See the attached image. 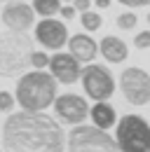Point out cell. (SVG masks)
<instances>
[{
  "instance_id": "1",
  "label": "cell",
  "mask_w": 150,
  "mask_h": 152,
  "mask_svg": "<svg viewBox=\"0 0 150 152\" xmlns=\"http://www.w3.org/2000/svg\"><path fill=\"white\" fill-rule=\"evenodd\" d=\"M2 152H66V133L45 110L10 113L2 124Z\"/></svg>"
},
{
  "instance_id": "2",
  "label": "cell",
  "mask_w": 150,
  "mask_h": 152,
  "mask_svg": "<svg viewBox=\"0 0 150 152\" xmlns=\"http://www.w3.org/2000/svg\"><path fill=\"white\" fill-rule=\"evenodd\" d=\"M56 98V80L45 70H33V73H21L17 82L14 101L21 110L28 113H42L47 110Z\"/></svg>"
},
{
  "instance_id": "3",
  "label": "cell",
  "mask_w": 150,
  "mask_h": 152,
  "mask_svg": "<svg viewBox=\"0 0 150 152\" xmlns=\"http://www.w3.org/2000/svg\"><path fill=\"white\" fill-rule=\"evenodd\" d=\"M33 40L21 31L0 33V77H17L31 68Z\"/></svg>"
},
{
  "instance_id": "4",
  "label": "cell",
  "mask_w": 150,
  "mask_h": 152,
  "mask_svg": "<svg viewBox=\"0 0 150 152\" xmlns=\"http://www.w3.org/2000/svg\"><path fill=\"white\" fill-rule=\"evenodd\" d=\"M115 124V143L120 152H150V124L141 115H124Z\"/></svg>"
},
{
  "instance_id": "5",
  "label": "cell",
  "mask_w": 150,
  "mask_h": 152,
  "mask_svg": "<svg viewBox=\"0 0 150 152\" xmlns=\"http://www.w3.org/2000/svg\"><path fill=\"white\" fill-rule=\"evenodd\" d=\"M68 152H120L110 133L94 124H75L66 138Z\"/></svg>"
},
{
  "instance_id": "6",
  "label": "cell",
  "mask_w": 150,
  "mask_h": 152,
  "mask_svg": "<svg viewBox=\"0 0 150 152\" xmlns=\"http://www.w3.org/2000/svg\"><path fill=\"white\" fill-rule=\"evenodd\" d=\"M80 80H82V89L92 101H108L115 94V80L112 73L101 66V63H87L80 70Z\"/></svg>"
},
{
  "instance_id": "7",
  "label": "cell",
  "mask_w": 150,
  "mask_h": 152,
  "mask_svg": "<svg viewBox=\"0 0 150 152\" xmlns=\"http://www.w3.org/2000/svg\"><path fill=\"white\" fill-rule=\"evenodd\" d=\"M120 89L124 101L141 108V105H148L150 103V73L138 68V66H131L124 68L120 73Z\"/></svg>"
},
{
  "instance_id": "8",
  "label": "cell",
  "mask_w": 150,
  "mask_h": 152,
  "mask_svg": "<svg viewBox=\"0 0 150 152\" xmlns=\"http://www.w3.org/2000/svg\"><path fill=\"white\" fill-rule=\"evenodd\" d=\"M54 119L66 124V126H75V124H85V119L89 117V105L82 96L77 94H56L54 98Z\"/></svg>"
},
{
  "instance_id": "9",
  "label": "cell",
  "mask_w": 150,
  "mask_h": 152,
  "mask_svg": "<svg viewBox=\"0 0 150 152\" xmlns=\"http://www.w3.org/2000/svg\"><path fill=\"white\" fill-rule=\"evenodd\" d=\"M35 40L45 47V49H54L61 52V47L68 40V28L63 21H56L52 17H45L42 21H38L35 26Z\"/></svg>"
},
{
  "instance_id": "10",
  "label": "cell",
  "mask_w": 150,
  "mask_h": 152,
  "mask_svg": "<svg viewBox=\"0 0 150 152\" xmlns=\"http://www.w3.org/2000/svg\"><path fill=\"white\" fill-rule=\"evenodd\" d=\"M0 19L2 23L10 28V31H21L26 33L28 28H33V21H35V12L28 2H17V0H10L5 2L2 12H0Z\"/></svg>"
},
{
  "instance_id": "11",
  "label": "cell",
  "mask_w": 150,
  "mask_h": 152,
  "mask_svg": "<svg viewBox=\"0 0 150 152\" xmlns=\"http://www.w3.org/2000/svg\"><path fill=\"white\" fill-rule=\"evenodd\" d=\"M49 75L56 80V84H75L80 80V61L73 58L68 52H56L49 56Z\"/></svg>"
},
{
  "instance_id": "12",
  "label": "cell",
  "mask_w": 150,
  "mask_h": 152,
  "mask_svg": "<svg viewBox=\"0 0 150 152\" xmlns=\"http://www.w3.org/2000/svg\"><path fill=\"white\" fill-rule=\"evenodd\" d=\"M66 45H68V54L73 58H77L80 63H92L96 54H99V45H96V40H92L87 33H75L71 38L66 40Z\"/></svg>"
},
{
  "instance_id": "13",
  "label": "cell",
  "mask_w": 150,
  "mask_h": 152,
  "mask_svg": "<svg viewBox=\"0 0 150 152\" xmlns=\"http://www.w3.org/2000/svg\"><path fill=\"white\" fill-rule=\"evenodd\" d=\"M99 52H101V56L106 58L108 63H122L124 58L129 56L127 42L122 38H117V35H106L101 40V45H99Z\"/></svg>"
},
{
  "instance_id": "14",
  "label": "cell",
  "mask_w": 150,
  "mask_h": 152,
  "mask_svg": "<svg viewBox=\"0 0 150 152\" xmlns=\"http://www.w3.org/2000/svg\"><path fill=\"white\" fill-rule=\"evenodd\" d=\"M89 117H92L94 126H99V129L108 131L112 124L117 122V110L112 108L108 101H96V103H94V108H89Z\"/></svg>"
},
{
  "instance_id": "15",
  "label": "cell",
  "mask_w": 150,
  "mask_h": 152,
  "mask_svg": "<svg viewBox=\"0 0 150 152\" xmlns=\"http://www.w3.org/2000/svg\"><path fill=\"white\" fill-rule=\"evenodd\" d=\"M33 12L40 17H54L61 10V0H33Z\"/></svg>"
},
{
  "instance_id": "16",
  "label": "cell",
  "mask_w": 150,
  "mask_h": 152,
  "mask_svg": "<svg viewBox=\"0 0 150 152\" xmlns=\"http://www.w3.org/2000/svg\"><path fill=\"white\" fill-rule=\"evenodd\" d=\"M80 23L85 26V31H99L101 26H103V19H101V14L99 12H94V10H87V12H80Z\"/></svg>"
},
{
  "instance_id": "17",
  "label": "cell",
  "mask_w": 150,
  "mask_h": 152,
  "mask_svg": "<svg viewBox=\"0 0 150 152\" xmlns=\"http://www.w3.org/2000/svg\"><path fill=\"white\" fill-rule=\"evenodd\" d=\"M117 28L120 31H134L136 28V23H138V17L134 14V12H122L120 17H117Z\"/></svg>"
},
{
  "instance_id": "18",
  "label": "cell",
  "mask_w": 150,
  "mask_h": 152,
  "mask_svg": "<svg viewBox=\"0 0 150 152\" xmlns=\"http://www.w3.org/2000/svg\"><path fill=\"white\" fill-rule=\"evenodd\" d=\"M14 105H17V101H14V96L10 94V91H0V113H14Z\"/></svg>"
},
{
  "instance_id": "19",
  "label": "cell",
  "mask_w": 150,
  "mask_h": 152,
  "mask_svg": "<svg viewBox=\"0 0 150 152\" xmlns=\"http://www.w3.org/2000/svg\"><path fill=\"white\" fill-rule=\"evenodd\" d=\"M47 63H49V56H47L45 52H33V54H31V66H33L35 70L47 68Z\"/></svg>"
},
{
  "instance_id": "20",
  "label": "cell",
  "mask_w": 150,
  "mask_h": 152,
  "mask_svg": "<svg viewBox=\"0 0 150 152\" xmlns=\"http://www.w3.org/2000/svg\"><path fill=\"white\" fill-rule=\"evenodd\" d=\"M134 47H136V49H150V28H148V31L136 33V38H134Z\"/></svg>"
},
{
  "instance_id": "21",
  "label": "cell",
  "mask_w": 150,
  "mask_h": 152,
  "mask_svg": "<svg viewBox=\"0 0 150 152\" xmlns=\"http://www.w3.org/2000/svg\"><path fill=\"white\" fill-rule=\"evenodd\" d=\"M75 7V12H87V10H92V0H71Z\"/></svg>"
},
{
  "instance_id": "22",
  "label": "cell",
  "mask_w": 150,
  "mask_h": 152,
  "mask_svg": "<svg viewBox=\"0 0 150 152\" xmlns=\"http://www.w3.org/2000/svg\"><path fill=\"white\" fill-rule=\"evenodd\" d=\"M120 5H124V7H146L150 5V0H117Z\"/></svg>"
},
{
  "instance_id": "23",
  "label": "cell",
  "mask_w": 150,
  "mask_h": 152,
  "mask_svg": "<svg viewBox=\"0 0 150 152\" xmlns=\"http://www.w3.org/2000/svg\"><path fill=\"white\" fill-rule=\"evenodd\" d=\"M59 14H61V17H63V19H75V7L73 5H66V7H61V10H59Z\"/></svg>"
},
{
  "instance_id": "24",
  "label": "cell",
  "mask_w": 150,
  "mask_h": 152,
  "mask_svg": "<svg viewBox=\"0 0 150 152\" xmlns=\"http://www.w3.org/2000/svg\"><path fill=\"white\" fill-rule=\"evenodd\" d=\"M112 0H94V5L99 7V10H106V7H110Z\"/></svg>"
},
{
  "instance_id": "25",
  "label": "cell",
  "mask_w": 150,
  "mask_h": 152,
  "mask_svg": "<svg viewBox=\"0 0 150 152\" xmlns=\"http://www.w3.org/2000/svg\"><path fill=\"white\" fill-rule=\"evenodd\" d=\"M148 26H150V12H148Z\"/></svg>"
},
{
  "instance_id": "26",
  "label": "cell",
  "mask_w": 150,
  "mask_h": 152,
  "mask_svg": "<svg viewBox=\"0 0 150 152\" xmlns=\"http://www.w3.org/2000/svg\"><path fill=\"white\" fill-rule=\"evenodd\" d=\"M61 2H71V0H61Z\"/></svg>"
},
{
  "instance_id": "27",
  "label": "cell",
  "mask_w": 150,
  "mask_h": 152,
  "mask_svg": "<svg viewBox=\"0 0 150 152\" xmlns=\"http://www.w3.org/2000/svg\"><path fill=\"white\" fill-rule=\"evenodd\" d=\"M0 2H10V0H0Z\"/></svg>"
}]
</instances>
